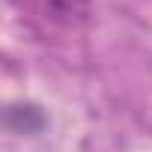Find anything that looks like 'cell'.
<instances>
[{"instance_id": "6da1fadb", "label": "cell", "mask_w": 152, "mask_h": 152, "mask_svg": "<svg viewBox=\"0 0 152 152\" xmlns=\"http://www.w3.org/2000/svg\"><path fill=\"white\" fill-rule=\"evenodd\" d=\"M45 21L57 27H84L90 21V0H36Z\"/></svg>"}]
</instances>
